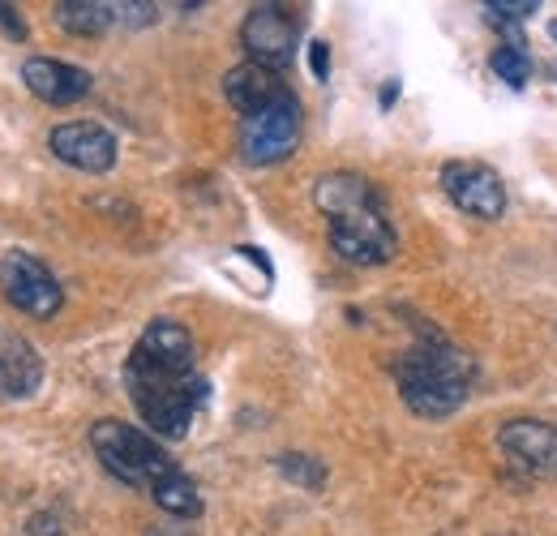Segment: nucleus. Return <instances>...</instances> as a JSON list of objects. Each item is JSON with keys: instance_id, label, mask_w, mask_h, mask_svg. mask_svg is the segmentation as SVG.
Wrapping results in <instances>:
<instances>
[{"instance_id": "nucleus-19", "label": "nucleus", "mask_w": 557, "mask_h": 536, "mask_svg": "<svg viewBox=\"0 0 557 536\" xmlns=\"http://www.w3.org/2000/svg\"><path fill=\"white\" fill-rule=\"evenodd\" d=\"M488 17H506V22H515V17H528V13H536V0H488L485 4Z\"/></svg>"}, {"instance_id": "nucleus-7", "label": "nucleus", "mask_w": 557, "mask_h": 536, "mask_svg": "<svg viewBox=\"0 0 557 536\" xmlns=\"http://www.w3.org/2000/svg\"><path fill=\"white\" fill-rule=\"evenodd\" d=\"M296 142H300V103H296V95L240 121V155L249 163H258V168L287 159L296 150Z\"/></svg>"}, {"instance_id": "nucleus-11", "label": "nucleus", "mask_w": 557, "mask_h": 536, "mask_svg": "<svg viewBox=\"0 0 557 536\" xmlns=\"http://www.w3.org/2000/svg\"><path fill=\"white\" fill-rule=\"evenodd\" d=\"M44 387V356L13 327H0V400H30Z\"/></svg>"}, {"instance_id": "nucleus-17", "label": "nucleus", "mask_w": 557, "mask_h": 536, "mask_svg": "<svg viewBox=\"0 0 557 536\" xmlns=\"http://www.w3.org/2000/svg\"><path fill=\"white\" fill-rule=\"evenodd\" d=\"M488 65H493V73H497L506 86H515V90L532 82V57H528L523 48H515V44H510V48H497V52L488 57Z\"/></svg>"}, {"instance_id": "nucleus-4", "label": "nucleus", "mask_w": 557, "mask_h": 536, "mask_svg": "<svg viewBox=\"0 0 557 536\" xmlns=\"http://www.w3.org/2000/svg\"><path fill=\"white\" fill-rule=\"evenodd\" d=\"M90 451L121 485H134V489H154L176 468L163 455V447L154 442V434H146L138 425H125V421H99L90 429Z\"/></svg>"}, {"instance_id": "nucleus-18", "label": "nucleus", "mask_w": 557, "mask_h": 536, "mask_svg": "<svg viewBox=\"0 0 557 536\" xmlns=\"http://www.w3.org/2000/svg\"><path fill=\"white\" fill-rule=\"evenodd\" d=\"M275 464L287 480H296V485H305V489H322V480H326L322 460H309V455H278Z\"/></svg>"}, {"instance_id": "nucleus-8", "label": "nucleus", "mask_w": 557, "mask_h": 536, "mask_svg": "<svg viewBox=\"0 0 557 536\" xmlns=\"http://www.w3.org/2000/svg\"><path fill=\"white\" fill-rule=\"evenodd\" d=\"M442 190L472 219H502V210H506V185L488 163H468V159L446 163L442 168Z\"/></svg>"}, {"instance_id": "nucleus-20", "label": "nucleus", "mask_w": 557, "mask_h": 536, "mask_svg": "<svg viewBox=\"0 0 557 536\" xmlns=\"http://www.w3.org/2000/svg\"><path fill=\"white\" fill-rule=\"evenodd\" d=\"M0 31H4L9 39H17V44L30 35V31H26V17H22L17 4H4V0H0Z\"/></svg>"}, {"instance_id": "nucleus-2", "label": "nucleus", "mask_w": 557, "mask_h": 536, "mask_svg": "<svg viewBox=\"0 0 557 536\" xmlns=\"http://www.w3.org/2000/svg\"><path fill=\"white\" fill-rule=\"evenodd\" d=\"M395 382L404 403L417 416H450L455 407H463L476 382V365L463 348H455L450 339L424 336L417 339L399 365H395Z\"/></svg>"}, {"instance_id": "nucleus-3", "label": "nucleus", "mask_w": 557, "mask_h": 536, "mask_svg": "<svg viewBox=\"0 0 557 536\" xmlns=\"http://www.w3.org/2000/svg\"><path fill=\"white\" fill-rule=\"evenodd\" d=\"M125 391L138 416L150 425V434L172 442L194 429V416L202 412L210 395L202 374H163V369H146L138 361H125Z\"/></svg>"}, {"instance_id": "nucleus-23", "label": "nucleus", "mask_w": 557, "mask_h": 536, "mask_svg": "<svg viewBox=\"0 0 557 536\" xmlns=\"http://www.w3.org/2000/svg\"><path fill=\"white\" fill-rule=\"evenodd\" d=\"M549 35H554V44H557V22H549Z\"/></svg>"}, {"instance_id": "nucleus-15", "label": "nucleus", "mask_w": 557, "mask_h": 536, "mask_svg": "<svg viewBox=\"0 0 557 536\" xmlns=\"http://www.w3.org/2000/svg\"><path fill=\"white\" fill-rule=\"evenodd\" d=\"M52 17H57V26H61V31L82 35V39L103 35V31L116 22L108 0H61V4L52 9Z\"/></svg>"}, {"instance_id": "nucleus-21", "label": "nucleus", "mask_w": 557, "mask_h": 536, "mask_svg": "<svg viewBox=\"0 0 557 536\" xmlns=\"http://www.w3.org/2000/svg\"><path fill=\"white\" fill-rule=\"evenodd\" d=\"M309 69H313V77L318 82H326L331 77V48L318 39V44H309Z\"/></svg>"}, {"instance_id": "nucleus-5", "label": "nucleus", "mask_w": 557, "mask_h": 536, "mask_svg": "<svg viewBox=\"0 0 557 536\" xmlns=\"http://www.w3.org/2000/svg\"><path fill=\"white\" fill-rule=\"evenodd\" d=\"M0 296L30 318H57L65 305V288L57 283V275L26 249L0 254Z\"/></svg>"}, {"instance_id": "nucleus-1", "label": "nucleus", "mask_w": 557, "mask_h": 536, "mask_svg": "<svg viewBox=\"0 0 557 536\" xmlns=\"http://www.w3.org/2000/svg\"><path fill=\"white\" fill-rule=\"evenodd\" d=\"M313 202L326 215L331 245L344 263L382 267L399 254V236L386 219V202L373 190V181L356 172H331L313 185Z\"/></svg>"}, {"instance_id": "nucleus-10", "label": "nucleus", "mask_w": 557, "mask_h": 536, "mask_svg": "<svg viewBox=\"0 0 557 536\" xmlns=\"http://www.w3.org/2000/svg\"><path fill=\"white\" fill-rule=\"evenodd\" d=\"M129 361H138L146 369H163V374H198V343L181 322L154 318L138 336Z\"/></svg>"}, {"instance_id": "nucleus-12", "label": "nucleus", "mask_w": 557, "mask_h": 536, "mask_svg": "<svg viewBox=\"0 0 557 536\" xmlns=\"http://www.w3.org/2000/svg\"><path fill=\"white\" fill-rule=\"evenodd\" d=\"M22 82L35 99H44L52 108H70V103L90 95V73L70 65V61H57V57H30L22 65Z\"/></svg>"}, {"instance_id": "nucleus-13", "label": "nucleus", "mask_w": 557, "mask_h": 536, "mask_svg": "<svg viewBox=\"0 0 557 536\" xmlns=\"http://www.w3.org/2000/svg\"><path fill=\"white\" fill-rule=\"evenodd\" d=\"M497 442L519 468L536 472V476H557V425L549 421H510L502 425Z\"/></svg>"}, {"instance_id": "nucleus-9", "label": "nucleus", "mask_w": 557, "mask_h": 536, "mask_svg": "<svg viewBox=\"0 0 557 536\" xmlns=\"http://www.w3.org/2000/svg\"><path fill=\"white\" fill-rule=\"evenodd\" d=\"M52 155L61 163H70L77 172H90V176H103L116 168V134L95 125V121H70V125H57L48 137Z\"/></svg>"}, {"instance_id": "nucleus-16", "label": "nucleus", "mask_w": 557, "mask_h": 536, "mask_svg": "<svg viewBox=\"0 0 557 536\" xmlns=\"http://www.w3.org/2000/svg\"><path fill=\"white\" fill-rule=\"evenodd\" d=\"M150 498H154L168 515H176V520H198V515H202V494H198L194 476H185L181 468L168 472V476L150 489Z\"/></svg>"}, {"instance_id": "nucleus-14", "label": "nucleus", "mask_w": 557, "mask_h": 536, "mask_svg": "<svg viewBox=\"0 0 557 536\" xmlns=\"http://www.w3.org/2000/svg\"><path fill=\"white\" fill-rule=\"evenodd\" d=\"M223 95H227V103H232L240 117L267 112V108H275V103H283V99H292V90H287L283 73L253 65V61L227 69V77H223Z\"/></svg>"}, {"instance_id": "nucleus-22", "label": "nucleus", "mask_w": 557, "mask_h": 536, "mask_svg": "<svg viewBox=\"0 0 557 536\" xmlns=\"http://www.w3.org/2000/svg\"><path fill=\"white\" fill-rule=\"evenodd\" d=\"M395 95H399V82H391V86L382 90V108H391V103H395Z\"/></svg>"}, {"instance_id": "nucleus-6", "label": "nucleus", "mask_w": 557, "mask_h": 536, "mask_svg": "<svg viewBox=\"0 0 557 536\" xmlns=\"http://www.w3.org/2000/svg\"><path fill=\"white\" fill-rule=\"evenodd\" d=\"M240 44L249 52V61L262 69H283L296 61V44H300V17L287 4H253L240 22Z\"/></svg>"}]
</instances>
